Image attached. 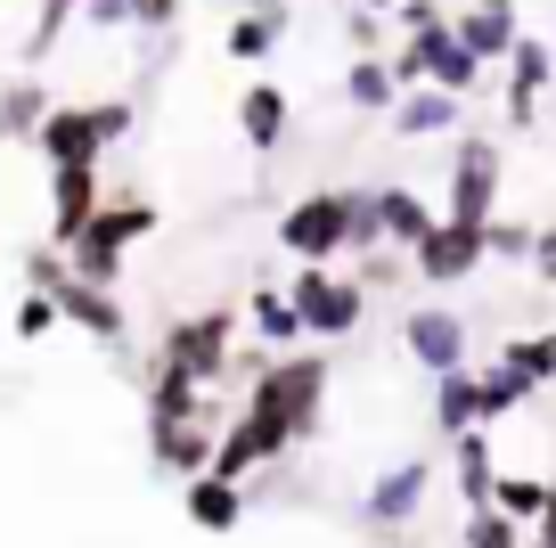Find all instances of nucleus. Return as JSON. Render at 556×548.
Returning <instances> with one entry per match:
<instances>
[{"instance_id": "obj_6", "label": "nucleus", "mask_w": 556, "mask_h": 548, "mask_svg": "<svg viewBox=\"0 0 556 548\" xmlns=\"http://www.w3.org/2000/svg\"><path fill=\"white\" fill-rule=\"evenodd\" d=\"M148 229H156V205H148V197H106V213L90 222V238L66 254V262H74V278H90V287H106V295H115L123 254H131V246L148 238Z\"/></svg>"}, {"instance_id": "obj_29", "label": "nucleus", "mask_w": 556, "mask_h": 548, "mask_svg": "<svg viewBox=\"0 0 556 548\" xmlns=\"http://www.w3.org/2000/svg\"><path fill=\"white\" fill-rule=\"evenodd\" d=\"M458 548H532V532H523L516 515L483 508V515H467V524H458Z\"/></svg>"}, {"instance_id": "obj_20", "label": "nucleus", "mask_w": 556, "mask_h": 548, "mask_svg": "<svg viewBox=\"0 0 556 548\" xmlns=\"http://www.w3.org/2000/svg\"><path fill=\"white\" fill-rule=\"evenodd\" d=\"M377 222H384V246H401V254H417V246L434 238V222H442V213L426 205V197H417V189H401V180H384V189H377Z\"/></svg>"}, {"instance_id": "obj_8", "label": "nucleus", "mask_w": 556, "mask_h": 548, "mask_svg": "<svg viewBox=\"0 0 556 548\" xmlns=\"http://www.w3.org/2000/svg\"><path fill=\"white\" fill-rule=\"evenodd\" d=\"M500 172H507V148L483 139V132H467L451 148V205H442V222L491 229V222H500Z\"/></svg>"}, {"instance_id": "obj_26", "label": "nucleus", "mask_w": 556, "mask_h": 548, "mask_svg": "<svg viewBox=\"0 0 556 548\" xmlns=\"http://www.w3.org/2000/svg\"><path fill=\"white\" fill-rule=\"evenodd\" d=\"M434 426L451 434V443L483 426V377H475V369H467V377H442V385H434ZM483 434H491V426H483Z\"/></svg>"}, {"instance_id": "obj_31", "label": "nucleus", "mask_w": 556, "mask_h": 548, "mask_svg": "<svg viewBox=\"0 0 556 548\" xmlns=\"http://www.w3.org/2000/svg\"><path fill=\"white\" fill-rule=\"evenodd\" d=\"M401 278H417L401 246H377V254H361V295H384V287H401Z\"/></svg>"}, {"instance_id": "obj_1", "label": "nucleus", "mask_w": 556, "mask_h": 548, "mask_svg": "<svg viewBox=\"0 0 556 548\" xmlns=\"http://www.w3.org/2000/svg\"><path fill=\"white\" fill-rule=\"evenodd\" d=\"M328 377H336L328 352H287V360H270V369L254 377V394H245V410L229 418L213 475H222V483H245L254 466H287V450L319 434Z\"/></svg>"}, {"instance_id": "obj_23", "label": "nucleus", "mask_w": 556, "mask_h": 548, "mask_svg": "<svg viewBox=\"0 0 556 548\" xmlns=\"http://www.w3.org/2000/svg\"><path fill=\"white\" fill-rule=\"evenodd\" d=\"M458 107L467 99H451V90H401L393 132L401 139H442V132H458Z\"/></svg>"}, {"instance_id": "obj_5", "label": "nucleus", "mask_w": 556, "mask_h": 548, "mask_svg": "<svg viewBox=\"0 0 556 548\" xmlns=\"http://www.w3.org/2000/svg\"><path fill=\"white\" fill-rule=\"evenodd\" d=\"M156 360L164 369H180V377H197L213 394V385L238 369V311L229 303H213V311H189V320H173L156 336Z\"/></svg>"}, {"instance_id": "obj_28", "label": "nucleus", "mask_w": 556, "mask_h": 548, "mask_svg": "<svg viewBox=\"0 0 556 548\" xmlns=\"http://www.w3.org/2000/svg\"><path fill=\"white\" fill-rule=\"evenodd\" d=\"M491 508H500V515H516V524H540V515H548V475H500Z\"/></svg>"}, {"instance_id": "obj_19", "label": "nucleus", "mask_w": 556, "mask_h": 548, "mask_svg": "<svg viewBox=\"0 0 556 548\" xmlns=\"http://www.w3.org/2000/svg\"><path fill=\"white\" fill-rule=\"evenodd\" d=\"M287 123H295L287 90H278V83H245V99H238V132H245V148H254V155H278V148H287Z\"/></svg>"}, {"instance_id": "obj_14", "label": "nucleus", "mask_w": 556, "mask_h": 548, "mask_svg": "<svg viewBox=\"0 0 556 548\" xmlns=\"http://www.w3.org/2000/svg\"><path fill=\"white\" fill-rule=\"evenodd\" d=\"M222 434L229 426H213V418H197V426H148V450H156V466L164 475H213V459H222Z\"/></svg>"}, {"instance_id": "obj_35", "label": "nucleus", "mask_w": 556, "mask_h": 548, "mask_svg": "<svg viewBox=\"0 0 556 548\" xmlns=\"http://www.w3.org/2000/svg\"><path fill=\"white\" fill-rule=\"evenodd\" d=\"M41 9H50V17H83L90 0H41Z\"/></svg>"}, {"instance_id": "obj_11", "label": "nucleus", "mask_w": 556, "mask_h": 548, "mask_svg": "<svg viewBox=\"0 0 556 548\" xmlns=\"http://www.w3.org/2000/svg\"><path fill=\"white\" fill-rule=\"evenodd\" d=\"M106 213V180L99 164H74V172H50V246L58 254H74V246L90 238V222Z\"/></svg>"}, {"instance_id": "obj_25", "label": "nucleus", "mask_w": 556, "mask_h": 548, "mask_svg": "<svg viewBox=\"0 0 556 548\" xmlns=\"http://www.w3.org/2000/svg\"><path fill=\"white\" fill-rule=\"evenodd\" d=\"M50 90L41 83H0V148H17V139H41V123H50Z\"/></svg>"}, {"instance_id": "obj_34", "label": "nucleus", "mask_w": 556, "mask_h": 548, "mask_svg": "<svg viewBox=\"0 0 556 548\" xmlns=\"http://www.w3.org/2000/svg\"><path fill=\"white\" fill-rule=\"evenodd\" d=\"M532 278L556 287V222H540V246H532Z\"/></svg>"}, {"instance_id": "obj_4", "label": "nucleus", "mask_w": 556, "mask_h": 548, "mask_svg": "<svg viewBox=\"0 0 556 548\" xmlns=\"http://www.w3.org/2000/svg\"><path fill=\"white\" fill-rule=\"evenodd\" d=\"M131 123H139L131 99H83V107H58V115L41 123L34 148H41V164H50V172H74V164H99Z\"/></svg>"}, {"instance_id": "obj_12", "label": "nucleus", "mask_w": 556, "mask_h": 548, "mask_svg": "<svg viewBox=\"0 0 556 548\" xmlns=\"http://www.w3.org/2000/svg\"><path fill=\"white\" fill-rule=\"evenodd\" d=\"M483 229H467V222H434V238L409 254V271L426 278V287H458V278H475L483 271Z\"/></svg>"}, {"instance_id": "obj_7", "label": "nucleus", "mask_w": 556, "mask_h": 548, "mask_svg": "<svg viewBox=\"0 0 556 548\" xmlns=\"http://www.w3.org/2000/svg\"><path fill=\"white\" fill-rule=\"evenodd\" d=\"M426 499H434V459L409 450V459H384L377 475H368V491H361V508H352V515L393 540V532H409L417 515H426Z\"/></svg>"}, {"instance_id": "obj_36", "label": "nucleus", "mask_w": 556, "mask_h": 548, "mask_svg": "<svg viewBox=\"0 0 556 548\" xmlns=\"http://www.w3.org/2000/svg\"><path fill=\"white\" fill-rule=\"evenodd\" d=\"M352 9H401V0H352Z\"/></svg>"}, {"instance_id": "obj_16", "label": "nucleus", "mask_w": 556, "mask_h": 548, "mask_svg": "<svg viewBox=\"0 0 556 548\" xmlns=\"http://www.w3.org/2000/svg\"><path fill=\"white\" fill-rule=\"evenodd\" d=\"M458 41H467L475 58H483V66H507V58H516V41H523V25H516V0H467V9H458Z\"/></svg>"}, {"instance_id": "obj_22", "label": "nucleus", "mask_w": 556, "mask_h": 548, "mask_svg": "<svg viewBox=\"0 0 556 548\" xmlns=\"http://www.w3.org/2000/svg\"><path fill=\"white\" fill-rule=\"evenodd\" d=\"M180 508H189V524H197V532H238V524H245V483L197 475L189 491H180Z\"/></svg>"}, {"instance_id": "obj_15", "label": "nucleus", "mask_w": 556, "mask_h": 548, "mask_svg": "<svg viewBox=\"0 0 556 548\" xmlns=\"http://www.w3.org/2000/svg\"><path fill=\"white\" fill-rule=\"evenodd\" d=\"M287 25H295V0H254L245 17L222 25V58H238V66H262V58L287 41Z\"/></svg>"}, {"instance_id": "obj_2", "label": "nucleus", "mask_w": 556, "mask_h": 548, "mask_svg": "<svg viewBox=\"0 0 556 548\" xmlns=\"http://www.w3.org/2000/svg\"><path fill=\"white\" fill-rule=\"evenodd\" d=\"M25 287L50 295L58 320L83 327V336L106 344V352H123V344H131V320H123V303H115L106 287H90V278H74V262L58 254V246H34V254H25Z\"/></svg>"}, {"instance_id": "obj_18", "label": "nucleus", "mask_w": 556, "mask_h": 548, "mask_svg": "<svg viewBox=\"0 0 556 548\" xmlns=\"http://www.w3.org/2000/svg\"><path fill=\"white\" fill-rule=\"evenodd\" d=\"M197 418H213V426H222V410L205 401V385L156 360V377H148V426H197Z\"/></svg>"}, {"instance_id": "obj_24", "label": "nucleus", "mask_w": 556, "mask_h": 548, "mask_svg": "<svg viewBox=\"0 0 556 548\" xmlns=\"http://www.w3.org/2000/svg\"><path fill=\"white\" fill-rule=\"evenodd\" d=\"M344 107H352V115H393V107H401L393 58H352V66H344Z\"/></svg>"}, {"instance_id": "obj_30", "label": "nucleus", "mask_w": 556, "mask_h": 548, "mask_svg": "<svg viewBox=\"0 0 556 548\" xmlns=\"http://www.w3.org/2000/svg\"><path fill=\"white\" fill-rule=\"evenodd\" d=\"M532 246H540L532 222H491V229H483V254H491V262H532Z\"/></svg>"}, {"instance_id": "obj_10", "label": "nucleus", "mask_w": 556, "mask_h": 548, "mask_svg": "<svg viewBox=\"0 0 556 548\" xmlns=\"http://www.w3.org/2000/svg\"><path fill=\"white\" fill-rule=\"evenodd\" d=\"M287 303L303 311V327H312L319 344H344V336H361V320H368V295H361V278H336V271H295V278H287Z\"/></svg>"}, {"instance_id": "obj_33", "label": "nucleus", "mask_w": 556, "mask_h": 548, "mask_svg": "<svg viewBox=\"0 0 556 548\" xmlns=\"http://www.w3.org/2000/svg\"><path fill=\"white\" fill-rule=\"evenodd\" d=\"M9 327H17V344L50 336V327H58V303H50V295H34V287H25V295H17V311H9Z\"/></svg>"}, {"instance_id": "obj_3", "label": "nucleus", "mask_w": 556, "mask_h": 548, "mask_svg": "<svg viewBox=\"0 0 556 548\" xmlns=\"http://www.w3.org/2000/svg\"><path fill=\"white\" fill-rule=\"evenodd\" d=\"M368 189H312L278 213V246L303 262V271H328L336 254H352V222H361Z\"/></svg>"}, {"instance_id": "obj_27", "label": "nucleus", "mask_w": 556, "mask_h": 548, "mask_svg": "<svg viewBox=\"0 0 556 548\" xmlns=\"http://www.w3.org/2000/svg\"><path fill=\"white\" fill-rule=\"evenodd\" d=\"M500 369H516L523 385H556V327H532V336H516V344H500Z\"/></svg>"}, {"instance_id": "obj_17", "label": "nucleus", "mask_w": 556, "mask_h": 548, "mask_svg": "<svg viewBox=\"0 0 556 548\" xmlns=\"http://www.w3.org/2000/svg\"><path fill=\"white\" fill-rule=\"evenodd\" d=\"M500 475H507V466H500V443H491L483 426H475V434H458V466H451L458 508H467V515H483V508H491V491H500Z\"/></svg>"}, {"instance_id": "obj_32", "label": "nucleus", "mask_w": 556, "mask_h": 548, "mask_svg": "<svg viewBox=\"0 0 556 548\" xmlns=\"http://www.w3.org/2000/svg\"><path fill=\"white\" fill-rule=\"evenodd\" d=\"M180 17H189V0H131V34L173 41V34H180Z\"/></svg>"}, {"instance_id": "obj_13", "label": "nucleus", "mask_w": 556, "mask_h": 548, "mask_svg": "<svg viewBox=\"0 0 556 548\" xmlns=\"http://www.w3.org/2000/svg\"><path fill=\"white\" fill-rule=\"evenodd\" d=\"M548 83H556V50L523 34L516 58H507V99H500V107H507V132H532V123H540V99H548Z\"/></svg>"}, {"instance_id": "obj_9", "label": "nucleus", "mask_w": 556, "mask_h": 548, "mask_svg": "<svg viewBox=\"0 0 556 548\" xmlns=\"http://www.w3.org/2000/svg\"><path fill=\"white\" fill-rule=\"evenodd\" d=\"M467 344H475V327H467V311H451V303H417L409 320H401V352H409V369H426V377H467Z\"/></svg>"}, {"instance_id": "obj_21", "label": "nucleus", "mask_w": 556, "mask_h": 548, "mask_svg": "<svg viewBox=\"0 0 556 548\" xmlns=\"http://www.w3.org/2000/svg\"><path fill=\"white\" fill-rule=\"evenodd\" d=\"M245 320H254V344H262V352H278V360H287V344H303V336H312V327H303V311L287 303V287H270V278L254 287Z\"/></svg>"}]
</instances>
